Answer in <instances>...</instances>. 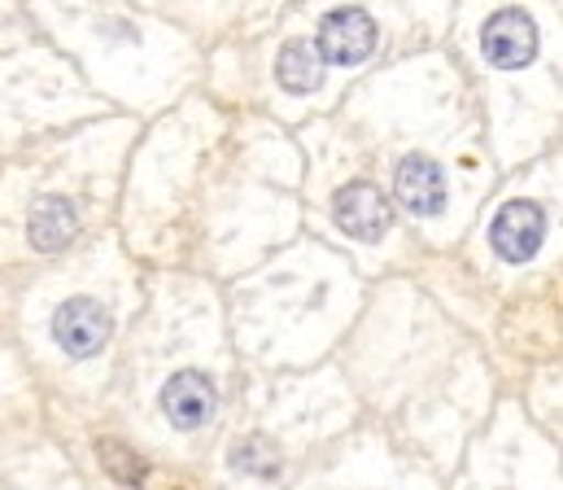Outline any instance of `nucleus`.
<instances>
[{"instance_id":"1","label":"nucleus","mask_w":563,"mask_h":490,"mask_svg":"<svg viewBox=\"0 0 563 490\" xmlns=\"http://www.w3.org/2000/svg\"><path fill=\"white\" fill-rule=\"evenodd\" d=\"M376 44H380L376 18L354 4L323 13V22L314 31V53H319V62H332V66H358L376 53Z\"/></svg>"},{"instance_id":"2","label":"nucleus","mask_w":563,"mask_h":490,"mask_svg":"<svg viewBox=\"0 0 563 490\" xmlns=\"http://www.w3.org/2000/svg\"><path fill=\"white\" fill-rule=\"evenodd\" d=\"M481 53L498 70H520L538 57V22L525 9H498L481 26Z\"/></svg>"},{"instance_id":"3","label":"nucleus","mask_w":563,"mask_h":490,"mask_svg":"<svg viewBox=\"0 0 563 490\" xmlns=\"http://www.w3.org/2000/svg\"><path fill=\"white\" fill-rule=\"evenodd\" d=\"M547 241V215L538 202H507L489 224V246L503 263H525Z\"/></svg>"},{"instance_id":"4","label":"nucleus","mask_w":563,"mask_h":490,"mask_svg":"<svg viewBox=\"0 0 563 490\" xmlns=\"http://www.w3.org/2000/svg\"><path fill=\"white\" fill-rule=\"evenodd\" d=\"M114 333L110 312L97 298H70L53 312V341L70 355V359H88L97 355Z\"/></svg>"},{"instance_id":"5","label":"nucleus","mask_w":563,"mask_h":490,"mask_svg":"<svg viewBox=\"0 0 563 490\" xmlns=\"http://www.w3.org/2000/svg\"><path fill=\"white\" fill-rule=\"evenodd\" d=\"M332 219L358 241H380L394 228V206L376 184L354 179L332 197Z\"/></svg>"},{"instance_id":"6","label":"nucleus","mask_w":563,"mask_h":490,"mask_svg":"<svg viewBox=\"0 0 563 490\" xmlns=\"http://www.w3.org/2000/svg\"><path fill=\"white\" fill-rule=\"evenodd\" d=\"M219 407V394H214V381L197 368H184L175 372L166 385H162V416L175 425V429H201Z\"/></svg>"},{"instance_id":"7","label":"nucleus","mask_w":563,"mask_h":490,"mask_svg":"<svg viewBox=\"0 0 563 490\" xmlns=\"http://www.w3.org/2000/svg\"><path fill=\"white\" fill-rule=\"evenodd\" d=\"M394 193L416 219H437L445 210V175L423 154H407L394 171Z\"/></svg>"},{"instance_id":"8","label":"nucleus","mask_w":563,"mask_h":490,"mask_svg":"<svg viewBox=\"0 0 563 490\" xmlns=\"http://www.w3.org/2000/svg\"><path fill=\"white\" fill-rule=\"evenodd\" d=\"M26 232H31V246L40 254H57L79 237V206L70 197H40Z\"/></svg>"},{"instance_id":"9","label":"nucleus","mask_w":563,"mask_h":490,"mask_svg":"<svg viewBox=\"0 0 563 490\" xmlns=\"http://www.w3.org/2000/svg\"><path fill=\"white\" fill-rule=\"evenodd\" d=\"M276 79H280L284 92H292V97L314 92V88H319V79H323V62H319L314 44H301V40L284 44L280 57H276Z\"/></svg>"},{"instance_id":"10","label":"nucleus","mask_w":563,"mask_h":490,"mask_svg":"<svg viewBox=\"0 0 563 490\" xmlns=\"http://www.w3.org/2000/svg\"><path fill=\"white\" fill-rule=\"evenodd\" d=\"M232 469H236V473H250V478L272 482V478H280V451H276V443H272V438L250 434V438H241V443L232 447Z\"/></svg>"},{"instance_id":"11","label":"nucleus","mask_w":563,"mask_h":490,"mask_svg":"<svg viewBox=\"0 0 563 490\" xmlns=\"http://www.w3.org/2000/svg\"><path fill=\"white\" fill-rule=\"evenodd\" d=\"M97 451H101V465H106V473H110V478H119L123 487H141L144 478H148V465H144L136 451H128L123 443H110V438H106Z\"/></svg>"}]
</instances>
